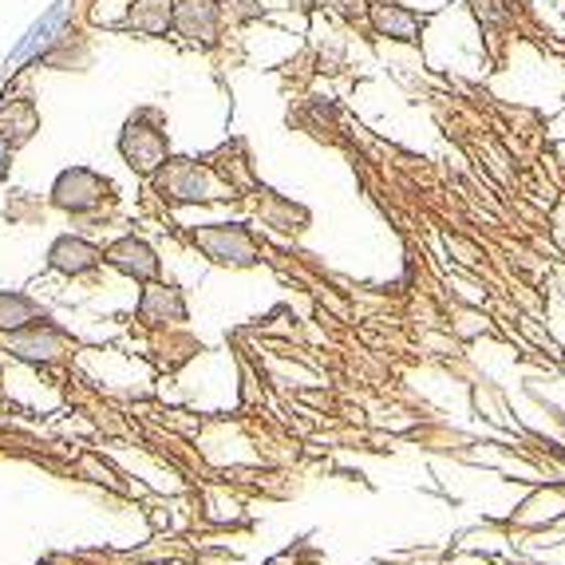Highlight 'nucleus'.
Here are the masks:
<instances>
[{"label": "nucleus", "mask_w": 565, "mask_h": 565, "mask_svg": "<svg viewBox=\"0 0 565 565\" xmlns=\"http://www.w3.org/2000/svg\"><path fill=\"white\" fill-rule=\"evenodd\" d=\"M170 32L190 44H217L222 36V4L217 0H170Z\"/></svg>", "instance_id": "obj_5"}, {"label": "nucleus", "mask_w": 565, "mask_h": 565, "mask_svg": "<svg viewBox=\"0 0 565 565\" xmlns=\"http://www.w3.org/2000/svg\"><path fill=\"white\" fill-rule=\"evenodd\" d=\"M9 352L29 364H56V360L72 356V340L52 324H29V329L9 332Z\"/></svg>", "instance_id": "obj_6"}, {"label": "nucleus", "mask_w": 565, "mask_h": 565, "mask_svg": "<svg viewBox=\"0 0 565 565\" xmlns=\"http://www.w3.org/2000/svg\"><path fill=\"white\" fill-rule=\"evenodd\" d=\"M367 20H372L376 36L399 40V44H415L419 32H424V24H427V17L404 9V4H396V0H376V4L367 9Z\"/></svg>", "instance_id": "obj_9"}, {"label": "nucleus", "mask_w": 565, "mask_h": 565, "mask_svg": "<svg viewBox=\"0 0 565 565\" xmlns=\"http://www.w3.org/2000/svg\"><path fill=\"white\" fill-rule=\"evenodd\" d=\"M104 262L111 265L115 274L131 277V281H142V285L154 281V277H159V269H162L159 254H154V245L142 242V237H135V234H127V237H119L115 245H107Z\"/></svg>", "instance_id": "obj_7"}, {"label": "nucleus", "mask_w": 565, "mask_h": 565, "mask_svg": "<svg viewBox=\"0 0 565 565\" xmlns=\"http://www.w3.org/2000/svg\"><path fill=\"white\" fill-rule=\"evenodd\" d=\"M190 245L217 265H257V245L245 226H222V222L199 226L190 230Z\"/></svg>", "instance_id": "obj_4"}, {"label": "nucleus", "mask_w": 565, "mask_h": 565, "mask_svg": "<svg viewBox=\"0 0 565 565\" xmlns=\"http://www.w3.org/2000/svg\"><path fill=\"white\" fill-rule=\"evenodd\" d=\"M111 190L115 186L104 174H95L87 167H67L52 182V206L64 210V214H95L104 202H111Z\"/></svg>", "instance_id": "obj_3"}, {"label": "nucleus", "mask_w": 565, "mask_h": 565, "mask_svg": "<svg viewBox=\"0 0 565 565\" xmlns=\"http://www.w3.org/2000/svg\"><path fill=\"white\" fill-rule=\"evenodd\" d=\"M139 321L151 324V329L186 321V301H182V292L174 289V285L147 281V289L139 292Z\"/></svg>", "instance_id": "obj_10"}, {"label": "nucleus", "mask_w": 565, "mask_h": 565, "mask_svg": "<svg viewBox=\"0 0 565 565\" xmlns=\"http://www.w3.org/2000/svg\"><path fill=\"white\" fill-rule=\"evenodd\" d=\"M119 32H142V36H167L170 32V0H131Z\"/></svg>", "instance_id": "obj_12"}, {"label": "nucleus", "mask_w": 565, "mask_h": 565, "mask_svg": "<svg viewBox=\"0 0 565 565\" xmlns=\"http://www.w3.org/2000/svg\"><path fill=\"white\" fill-rule=\"evenodd\" d=\"M151 179H154V190L170 202H214V199L234 194V190L222 186V182L194 159H167Z\"/></svg>", "instance_id": "obj_2"}, {"label": "nucleus", "mask_w": 565, "mask_h": 565, "mask_svg": "<svg viewBox=\"0 0 565 565\" xmlns=\"http://www.w3.org/2000/svg\"><path fill=\"white\" fill-rule=\"evenodd\" d=\"M321 4L329 12H337V17H344V20H360V17H364V0H321Z\"/></svg>", "instance_id": "obj_14"}, {"label": "nucleus", "mask_w": 565, "mask_h": 565, "mask_svg": "<svg viewBox=\"0 0 565 565\" xmlns=\"http://www.w3.org/2000/svg\"><path fill=\"white\" fill-rule=\"evenodd\" d=\"M119 154L127 159V167L142 179H151L154 170L170 159V139L167 127L154 111H135L131 119L122 122L119 131Z\"/></svg>", "instance_id": "obj_1"}, {"label": "nucleus", "mask_w": 565, "mask_h": 565, "mask_svg": "<svg viewBox=\"0 0 565 565\" xmlns=\"http://www.w3.org/2000/svg\"><path fill=\"white\" fill-rule=\"evenodd\" d=\"M36 321H44V317H40V305L32 297L0 289V332H20Z\"/></svg>", "instance_id": "obj_13"}, {"label": "nucleus", "mask_w": 565, "mask_h": 565, "mask_svg": "<svg viewBox=\"0 0 565 565\" xmlns=\"http://www.w3.org/2000/svg\"><path fill=\"white\" fill-rule=\"evenodd\" d=\"M47 265L56 269V274L64 277H87L95 274L99 265H104V249L99 245H92L87 237H76V234H64L52 242V249H47Z\"/></svg>", "instance_id": "obj_8"}, {"label": "nucleus", "mask_w": 565, "mask_h": 565, "mask_svg": "<svg viewBox=\"0 0 565 565\" xmlns=\"http://www.w3.org/2000/svg\"><path fill=\"white\" fill-rule=\"evenodd\" d=\"M40 131V115L32 99H4L0 104V139L17 151L20 142H29Z\"/></svg>", "instance_id": "obj_11"}, {"label": "nucleus", "mask_w": 565, "mask_h": 565, "mask_svg": "<svg viewBox=\"0 0 565 565\" xmlns=\"http://www.w3.org/2000/svg\"><path fill=\"white\" fill-rule=\"evenodd\" d=\"M9 170H12V147L4 139H0V182L9 179Z\"/></svg>", "instance_id": "obj_15"}]
</instances>
